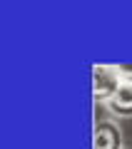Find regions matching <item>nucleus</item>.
<instances>
[{"instance_id": "nucleus-1", "label": "nucleus", "mask_w": 132, "mask_h": 149, "mask_svg": "<svg viewBox=\"0 0 132 149\" xmlns=\"http://www.w3.org/2000/svg\"><path fill=\"white\" fill-rule=\"evenodd\" d=\"M92 74H95V80H92L95 82V100L105 104V102L120 90L122 80H120V74H117L115 65H95Z\"/></svg>"}, {"instance_id": "nucleus-2", "label": "nucleus", "mask_w": 132, "mask_h": 149, "mask_svg": "<svg viewBox=\"0 0 132 149\" xmlns=\"http://www.w3.org/2000/svg\"><path fill=\"white\" fill-rule=\"evenodd\" d=\"M95 149H122V129L112 119H102L95 127Z\"/></svg>"}, {"instance_id": "nucleus-3", "label": "nucleus", "mask_w": 132, "mask_h": 149, "mask_svg": "<svg viewBox=\"0 0 132 149\" xmlns=\"http://www.w3.org/2000/svg\"><path fill=\"white\" fill-rule=\"evenodd\" d=\"M105 107L112 117H132V85L122 82L120 90L105 102Z\"/></svg>"}, {"instance_id": "nucleus-4", "label": "nucleus", "mask_w": 132, "mask_h": 149, "mask_svg": "<svg viewBox=\"0 0 132 149\" xmlns=\"http://www.w3.org/2000/svg\"><path fill=\"white\" fill-rule=\"evenodd\" d=\"M115 70H117V74H120L122 82L132 85V62H120V65H115Z\"/></svg>"}]
</instances>
